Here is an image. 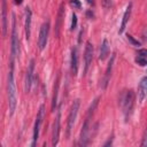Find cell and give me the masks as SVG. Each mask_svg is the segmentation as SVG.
<instances>
[{
	"mask_svg": "<svg viewBox=\"0 0 147 147\" xmlns=\"http://www.w3.org/2000/svg\"><path fill=\"white\" fill-rule=\"evenodd\" d=\"M60 129H61V111H57V115L55 117V121L53 123V130H52V145L56 146L59 144L60 139Z\"/></svg>",
	"mask_w": 147,
	"mask_h": 147,
	"instance_id": "obj_10",
	"label": "cell"
},
{
	"mask_svg": "<svg viewBox=\"0 0 147 147\" xmlns=\"http://www.w3.org/2000/svg\"><path fill=\"white\" fill-rule=\"evenodd\" d=\"M23 2V0H14V3L15 5H21Z\"/></svg>",
	"mask_w": 147,
	"mask_h": 147,
	"instance_id": "obj_29",
	"label": "cell"
},
{
	"mask_svg": "<svg viewBox=\"0 0 147 147\" xmlns=\"http://www.w3.org/2000/svg\"><path fill=\"white\" fill-rule=\"evenodd\" d=\"M78 48L77 47H72L71 49V56H70V70L71 74L74 76H76L78 74Z\"/></svg>",
	"mask_w": 147,
	"mask_h": 147,
	"instance_id": "obj_14",
	"label": "cell"
},
{
	"mask_svg": "<svg viewBox=\"0 0 147 147\" xmlns=\"http://www.w3.org/2000/svg\"><path fill=\"white\" fill-rule=\"evenodd\" d=\"M70 5H71L74 8H76V9H80V8H82V2H80V0H70Z\"/></svg>",
	"mask_w": 147,
	"mask_h": 147,
	"instance_id": "obj_22",
	"label": "cell"
},
{
	"mask_svg": "<svg viewBox=\"0 0 147 147\" xmlns=\"http://www.w3.org/2000/svg\"><path fill=\"white\" fill-rule=\"evenodd\" d=\"M102 3H103V7H106V8H109L111 6V1L110 0H102Z\"/></svg>",
	"mask_w": 147,
	"mask_h": 147,
	"instance_id": "obj_25",
	"label": "cell"
},
{
	"mask_svg": "<svg viewBox=\"0 0 147 147\" xmlns=\"http://www.w3.org/2000/svg\"><path fill=\"white\" fill-rule=\"evenodd\" d=\"M49 28H51V22L49 20L45 21L41 26H40V30H39V37H38V40H37V46L39 48V51H44L46 45H47V41H48V34H49Z\"/></svg>",
	"mask_w": 147,
	"mask_h": 147,
	"instance_id": "obj_7",
	"label": "cell"
},
{
	"mask_svg": "<svg viewBox=\"0 0 147 147\" xmlns=\"http://www.w3.org/2000/svg\"><path fill=\"white\" fill-rule=\"evenodd\" d=\"M1 17H2V36L6 37L7 36V31H8V18H7V1L2 0V5H1Z\"/></svg>",
	"mask_w": 147,
	"mask_h": 147,
	"instance_id": "obj_18",
	"label": "cell"
},
{
	"mask_svg": "<svg viewBox=\"0 0 147 147\" xmlns=\"http://www.w3.org/2000/svg\"><path fill=\"white\" fill-rule=\"evenodd\" d=\"M79 107H80V100H79V99H76V100L72 102L71 108H70L69 114H68L67 127H65V137H67V139L70 137L71 131H72V129H74V125H75V123H76V119H77V115H78Z\"/></svg>",
	"mask_w": 147,
	"mask_h": 147,
	"instance_id": "obj_5",
	"label": "cell"
},
{
	"mask_svg": "<svg viewBox=\"0 0 147 147\" xmlns=\"http://www.w3.org/2000/svg\"><path fill=\"white\" fill-rule=\"evenodd\" d=\"M141 146H142V147L147 146V132H146V131H145L144 137H142V142H141Z\"/></svg>",
	"mask_w": 147,
	"mask_h": 147,
	"instance_id": "obj_24",
	"label": "cell"
},
{
	"mask_svg": "<svg viewBox=\"0 0 147 147\" xmlns=\"http://www.w3.org/2000/svg\"><path fill=\"white\" fill-rule=\"evenodd\" d=\"M71 25H70V30L71 31H74L76 28H77V15L75 14V13H72V15H71Z\"/></svg>",
	"mask_w": 147,
	"mask_h": 147,
	"instance_id": "obj_21",
	"label": "cell"
},
{
	"mask_svg": "<svg viewBox=\"0 0 147 147\" xmlns=\"http://www.w3.org/2000/svg\"><path fill=\"white\" fill-rule=\"evenodd\" d=\"M100 96H96L92 103L90 105L88 109H87V113H86V117H85V121L83 123V126H82V130H80V136H79V145L80 146H87L90 144V126H91V119H92V116L94 114V110L96 109L98 105H99V101H100Z\"/></svg>",
	"mask_w": 147,
	"mask_h": 147,
	"instance_id": "obj_1",
	"label": "cell"
},
{
	"mask_svg": "<svg viewBox=\"0 0 147 147\" xmlns=\"http://www.w3.org/2000/svg\"><path fill=\"white\" fill-rule=\"evenodd\" d=\"M59 87H60V75H57L56 79H55V84L53 87V96H52V106H51V110L55 111L56 107H57V98H59Z\"/></svg>",
	"mask_w": 147,
	"mask_h": 147,
	"instance_id": "obj_17",
	"label": "cell"
},
{
	"mask_svg": "<svg viewBox=\"0 0 147 147\" xmlns=\"http://www.w3.org/2000/svg\"><path fill=\"white\" fill-rule=\"evenodd\" d=\"M86 16L90 18V20H92L93 17H94V14H93V11H92V9H88L87 11H86Z\"/></svg>",
	"mask_w": 147,
	"mask_h": 147,
	"instance_id": "obj_26",
	"label": "cell"
},
{
	"mask_svg": "<svg viewBox=\"0 0 147 147\" xmlns=\"http://www.w3.org/2000/svg\"><path fill=\"white\" fill-rule=\"evenodd\" d=\"M114 62H115V54H111L110 60H109L108 65H107V69L105 71L103 78L101 80V88L102 90H106L109 82H110V77H111V72H113V68H114Z\"/></svg>",
	"mask_w": 147,
	"mask_h": 147,
	"instance_id": "obj_11",
	"label": "cell"
},
{
	"mask_svg": "<svg viewBox=\"0 0 147 147\" xmlns=\"http://www.w3.org/2000/svg\"><path fill=\"white\" fill-rule=\"evenodd\" d=\"M7 93H8L9 114L11 116V115H14V113L16 110V107H17V93H16V84H15V78H14V67H11L10 71L8 72Z\"/></svg>",
	"mask_w": 147,
	"mask_h": 147,
	"instance_id": "obj_2",
	"label": "cell"
},
{
	"mask_svg": "<svg viewBox=\"0 0 147 147\" xmlns=\"http://www.w3.org/2000/svg\"><path fill=\"white\" fill-rule=\"evenodd\" d=\"M87 2H88L90 5H92V6H94V5H95V2H94V0H87Z\"/></svg>",
	"mask_w": 147,
	"mask_h": 147,
	"instance_id": "obj_30",
	"label": "cell"
},
{
	"mask_svg": "<svg viewBox=\"0 0 147 147\" xmlns=\"http://www.w3.org/2000/svg\"><path fill=\"white\" fill-rule=\"evenodd\" d=\"M45 117V106L40 105L39 110L37 113V117H36V122H34V126H33V134H32V144L31 146H36L38 139H39V133H40V127L42 124Z\"/></svg>",
	"mask_w": 147,
	"mask_h": 147,
	"instance_id": "obj_6",
	"label": "cell"
},
{
	"mask_svg": "<svg viewBox=\"0 0 147 147\" xmlns=\"http://www.w3.org/2000/svg\"><path fill=\"white\" fill-rule=\"evenodd\" d=\"M110 138H111V139H109L107 142H105V144H103V146H109V145H111V144H113V137H110Z\"/></svg>",
	"mask_w": 147,
	"mask_h": 147,
	"instance_id": "obj_27",
	"label": "cell"
},
{
	"mask_svg": "<svg viewBox=\"0 0 147 147\" xmlns=\"http://www.w3.org/2000/svg\"><path fill=\"white\" fill-rule=\"evenodd\" d=\"M20 53V39L16 26V15L11 13V37H10V67H14V61Z\"/></svg>",
	"mask_w": 147,
	"mask_h": 147,
	"instance_id": "obj_3",
	"label": "cell"
},
{
	"mask_svg": "<svg viewBox=\"0 0 147 147\" xmlns=\"http://www.w3.org/2000/svg\"><path fill=\"white\" fill-rule=\"evenodd\" d=\"M110 54V46L107 39L102 40V44L100 46V54H99V60L100 61H105Z\"/></svg>",
	"mask_w": 147,
	"mask_h": 147,
	"instance_id": "obj_19",
	"label": "cell"
},
{
	"mask_svg": "<svg viewBox=\"0 0 147 147\" xmlns=\"http://www.w3.org/2000/svg\"><path fill=\"white\" fill-rule=\"evenodd\" d=\"M131 11H132V2H130L126 8H125V11L123 14V17H122V22H121V26H119V30H118V33L122 34L126 28V24L129 23V20L131 17Z\"/></svg>",
	"mask_w": 147,
	"mask_h": 147,
	"instance_id": "obj_15",
	"label": "cell"
},
{
	"mask_svg": "<svg viewBox=\"0 0 147 147\" xmlns=\"http://www.w3.org/2000/svg\"><path fill=\"white\" fill-rule=\"evenodd\" d=\"M34 68H36V62L34 59H31L25 72V79H24V92L29 93L31 91L32 84H33V78H34Z\"/></svg>",
	"mask_w": 147,
	"mask_h": 147,
	"instance_id": "obj_8",
	"label": "cell"
},
{
	"mask_svg": "<svg viewBox=\"0 0 147 147\" xmlns=\"http://www.w3.org/2000/svg\"><path fill=\"white\" fill-rule=\"evenodd\" d=\"M147 51L145 49V48H142V49H140L139 52H138V54H137V56H136V63L138 64V65H140V67H145L146 64H147Z\"/></svg>",
	"mask_w": 147,
	"mask_h": 147,
	"instance_id": "obj_20",
	"label": "cell"
},
{
	"mask_svg": "<svg viewBox=\"0 0 147 147\" xmlns=\"http://www.w3.org/2000/svg\"><path fill=\"white\" fill-rule=\"evenodd\" d=\"M31 24H32V11L30 7L25 8V20H24V33H25V39L29 41L30 36H31Z\"/></svg>",
	"mask_w": 147,
	"mask_h": 147,
	"instance_id": "obj_12",
	"label": "cell"
},
{
	"mask_svg": "<svg viewBox=\"0 0 147 147\" xmlns=\"http://www.w3.org/2000/svg\"><path fill=\"white\" fill-rule=\"evenodd\" d=\"M146 93H147V77L144 76L138 85V101L142 103L146 99Z\"/></svg>",
	"mask_w": 147,
	"mask_h": 147,
	"instance_id": "obj_16",
	"label": "cell"
},
{
	"mask_svg": "<svg viewBox=\"0 0 147 147\" xmlns=\"http://www.w3.org/2000/svg\"><path fill=\"white\" fill-rule=\"evenodd\" d=\"M64 14H65V7H64V2L60 3L59 7V11H57V16H56V23H55V36L59 37L60 34V29L62 26V22L64 18Z\"/></svg>",
	"mask_w": 147,
	"mask_h": 147,
	"instance_id": "obj_13",
	"label": "cell"
},
{
	"mask_svg": "<svg viewBox=\"0 0 147 147\" xmlns=\"http://www.w3.org/2000/svg\"><path fill=\"white\" fill-rule=\"evenodd\" d=\"M134 99H136V95H134V92H133L132 90L125 91V92L122 94L121 99H119V105H121V107H122V111H123L125 122L129 121V118L131 117V115H132V113H133Z\"/></svg>",
	"mask_w": 147,
	"mask_h": 147,
	"instance_id": "obj_4",
	"label": "cell"
},
{
	"mask_svg": "<svg viewBox=\"0 0 147 147\" xmlns=\"http://www.w3.org/2000/svg\"><path fill=\"white\" fill-rule=\"evenodd\" d=\"M82 34H83V30H80V32H79V37H78V42H82Z\"/></svg>",
	"mask_w": 147,
	"mask_h": 147,
	"instance_id": "obj_28",
	"label": "cell"
},
{
	"mask_svg": "<svg viewBox=\"0 0 147 147\" xmlns=\"http://www.w3.org/2000/svg\"><path fill=\"white\" fill-rule=\"evenodd\" d=\"M126 38H127V40H129L133 46H140V42H139L138 40H136L131 34H126Z\"/></svg>",
	"mask_w": 147,
	"mask_h": 147,
	"instance_id": "obj_23",
	"label": "cell"
},
{
	"mask_svg": "<svg viewBox=\"0 0 147 147\" xmlns=\"http://www.w3.org/2000/svg\"><path fill=\"white\" fill-rule=\"evenodd\" d=\"M93 61V45L91 41H86V46H85V51H84V70H83V75L85 76L92 64Z\"/></svg>",
	"mask_w": 147,
	"mask_h": 147,
	"instance_id": "obj_9",
	"label": "cell"
}]
</instances>
